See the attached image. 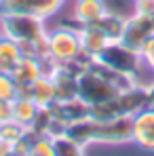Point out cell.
Masks as SVG:
<instances>
[{
  "mask_svg": "<svg viewBox=\"0 0 154 156\" xmlns=\"http://www.w3.org/2000/svg\"><path fill=\"white\" fill-rule=\"evenodd\" d=\"M47 40H49L47 57L57 66H72L82 57L78 27L74 23H59L55 27H49Z\"/></svg>",
  "mask_w": 154,
  "mask_h": 156,
  "instance_id": "cell-1",
  "label": "cell"
},
{
  "mask_svg": "<svg viewBox=\"0 0 154 156\" xmlns=\"http://www.w3.org/2000/svg\"><path fill=\"white\" fill-rule=\"evenodd\" d=\"M0 34L15 40L17 44H26V42H36L45 38L49 34V27L45 19L36 15L9 13V15H0Z\"/></svg>",
  "mask_w": 154,
  "mask_h": 156,
  "instance_id": "cell-2",
  "label": "cell"
},
{
  "mask_svg": "<svg viewBox=\"0 0 154 156\" xmlns=\"http://www.w3.org/2000/svg\"><path fill=\"white\" fill-rule=\"evenodd\" d=\"M118 91L112 84V80L108 74L93 61L89 68H84L82 72H78V97L89 105L103 104L112 97H116Z\"/></svg>",
  "mask_w": 154,
  "mask_h": 156,
  "instance_id": "cell-3",
  "label": "cell"
},
{
  "mask_svg": "<svg viewBox=\"0 0 154 156\" xmlns=\"http://www.w3.org/2000/svg\"><path fill=\"white\" fill-rule=\"evenodd\" d=\"M95 63L106 68V70H110V72H114V74H123V76L135 78L137 82H139V72L144 70L139 53L125 47L123 42H110L95 57Z\"/></svg>",
  "mask_w": 154,
  "mask_h": 156,
  "instance_id": "cell-4",
  "label": "cell"
},
{
  "mask_svg": "<svg viewBox=\"0 0 154 156\" xmlns=\"http://www.w3.org/2000/svg\"><path fill=\"white\" fill-rule=\"evenodd\" d=\"M131 144V116H118L112 120H95L93 146H125Z\"/></svg>",
  "mask_w": 154,
  "mask_h": 156,
  "instance_id": "cell-5",
  "label": "cell"
},
{
  "mask_svg": "<svg viewBox=\"0 0 154 156\" xmlns=\"http://www.w3.org/2000/svg\"><path fill=\"white\" fill-rule=\"evenodd\" d=\"M68 0H0V15L9 13H30L40 19L55 17Z\"/></svg>",
  "mask_w": 154,
  "mask_h": 156,
  "instance_id": "cell-6",
  "label": "cell"
},
{
  "mask_svg": "<svg viewBox=\"0 0 154 156\" xmlns=\"http://www.w3.org/2000/svg\"><path fill=\"white\" fill-rule=\"evenodd\" d=\"M131 144L144 152L154 154V108L146 105L131 116Z\"/></svg>",
  "mask_w": 154,
  "mask_h": 156,
  "instance_id": "cell-7",
  "label": "cell"
},
{
  "mask_svg": "<svg viewBox=\"0 0 154 156\" xmlns=\"http://www.w3.org/2000/svg\"><path fill=\"white\" fill-rule=\"evenodd\" d=\"M154 34V17L148 15H139V13H131L127 15V23H125V32L120 42L139 53V49L144 47V42Z\"/></svg>",
  "mask_w": 154,
  "mask_h": 156,
  "instance_id": "cell-8",
  "label": "cell"
},
{
  "mask_svg": "<svg viewBox=\"0 0 154 156\" xmlns=\"http://www.w3.org/2000/svg\"><path fill=\"white\" fill-rule=\"evenodd\" d=\"M110 11L108 0H72L70 17L76 27L93 26Z\"/></svg>",
  "mask_w": 154,
  "mask_h": 156,
  "instance_id": "cell-9",
  "label": "cell"
},
{
  "mask_svg": "<svg viewBox=\"0 0 154 156\" xmlns=\"http://www.w3.org/2000/svg\"><path fill=\"white\" fill-rule=\"evenodd\" d=\"M49 76L55 87L57 101H70L78 97V74L72 66H55Z\"/></svg>",
  "mask_w": 154,
  "mask_h": 156,
  "instance_id": "cell-10",
  "label": "cell"
},
{
  "mask_svg": "<svg viewBox=\"0 0 154 156\" xmlns=\"http://www.w3.org/2000/svg\"><path fill=\"white\" fill-rule=\"evenodd\" d=\"M78 38H80V49H82V55H87L89 59L95 61V57L110 44L108 36L103 34L99 27L95 26H82L78 27Z\"/></svg>",
  "mask_w": 154,
  "mask_h": 156,
  "instance_id": "cell-11",
  "label": "cell"
},
{
  "mask_svg": "<svg viewBox=\"0 0 154 156\" xmlns=\"http://www.w3.org/2000/svg\"><path fill=\"white\" fill-rule=\"evenodd\" d=\"M11 76L15 78L17 84H32L34 80L45 76V66L40 57H21L17 66L13 68Z\"/></svg>",
  "mask_w": 154,
  "mask_h": 156,
  "instance_id": "cell-12",
  "label": "cell"
},
{
  "mask_svg": "<svg viewBox=\"0 0 154 156\" xmlns=\"http://www.w3.org/2000/svg\"><path fill=\"white\" fill-rule=\"evenodd\" d=\"M51 108H53V112H55L63 122H68V125L91 116V105L84 104L80 97H74V99H70V101H55Z\"/></svg>",
  "mask_w": 154,
  "mask_h": 156,
  "instance_id": "cell-13",
  "label": "cell"
},
{
  "mask_svg": "<svg viewBox=\"0 0 154 156\" xmlns=\"http://www.w3.org/2000/svg\"><path fill=\"white\" fill-rule=\"evenodd\" d=\"M38 105L34 104L30 97H15L11 101V120L23 125L26 129H30L38 116Z\"/></svg>",
  "mask_w": 154,
  "mask_h": 156,
  "instance_id": "cell-14",
  "label": "cell"
},
{
  "mask_svg": "<svg viewBox=\"0 0 154 156\" xmlns=\"http://www.w3.org/2000/svg\"><path fill=\"white\" fill-rule=\"evenodd\" d=\"M125 23H127V15L118 13V11H108L102 19L95 23V26L102 30L103 34L108 36L110 42H120L123 38V32H125Z\"/></svg>",
  "mask_w": 154,
  "mask_h": 156,
  "instance_id": "cell-15",
  "label": "cell"
},
{
  "mask_svg": "<svg viewBox=\"0 0 154 156\" xmlns=\"http://www.w3.org/2000/svg\"><path fill=\"white\" fill-rule=\"evenodd\" d=\"M66 135L70 139H74L76 144H80L82 148H89V146H93V139H95V120L89 116L76 122H70L66 127Z\"/></svg>",
  "mask_w": 154,
  "mask_h": 156,
  "instance_id": "cell-16",
  "label": "cell"
},
{
  "mask_svg": "<svg viewBox=\"0 0 154 156\" xmlns=\"http://www.w3.org/2000/svg\"><path fill=\"white\" fill-rule=\"evenodd\" d=\"M21 57L23 55H21L19 44L0 34V74H11Z\"/></svg>",
  "mask_w": 154,
  "mask_h": 156,
  "instance_id": "cell-17",
  "label": "cell"
},
{
  "mask_svg": "<svg viewBox=\"0 0 154 156\" xmlns=\"http://www.w3.org/2000/svg\"><path fill=\"white\" fill-rule=\"evenodd\" d=\"M32 101L38 108H51L57 101L51 76H40L38 80L32 82Z\"/></svg>",
  "mask_w": 154,
  "mask_h": 156,
  "instance_id": "cell-18",
  "label": "cell"
},
{
  "mask_svg": "<svg viewBox=\"0 0 154 156\" xmlns=\"http://www.w3.org/2000/svg\"><path fill=\"white\" fill-rule=\"evenodd\" d=\"M53 141H55V156H84V152H87V148H82L68 135L53 137Z\"/></svg>",
  "mask_w": 154,
  "mask_h": 156,
  "instance_id": "cell-19",
  "label": "cell"
},
{
  "mask_svg": "<svg viewBox=\"0 0 154 156\" xmlns=\"http://www.w3.org/2000/svg\"><path fill=\"white\" fill-rule=\"evenodd\" d=\"M34 156H55V141L49 135H36L32 141V152Z\"/></svg>",
  "mask_w": 154,
  "mask_h": 156,
  "instance_id": "cell-20",
  "label": "cell"
},
{
  "mask_svg": "<svg viewBox=\"0 0 154 156\" xmlns=\"http://www.w3.org/2000/svg\"><path fill=\"white\" fill-rule=\"evenodd\" d=\"M27 135V129L23 125H19V122H15V120H6L4 125H2V133H0V137L2 139H6V141H13V144H17L19 139H23Z\"/></svg>",
  "mask_w": 154,
  "mask_h": 156,
  "instance_id": "cell-21",
  "label": "cell"
},
{
  "mask_svg": "<svg viewBox=\"0 0 154 156\" xmlns=\"http://www.w3.org/2000/svg\"><path fill=\"white\" fill-rule=\"evenodd\" d=\"M17 97V82L11 74H0V101H13Z\"/></svg>",
  "mask_w": 154,
  "mask_h": 156,
  "instance_id": "cell-22",
  "label": "cell"
},
{
  "mask_svg": "<svg viewBox=\"0 0 154 156\" xmlns=\"http://www.w3.org/2000/svg\"><path fill=\"white\" fill-rule=\"evenodd\" d=\"M139 57H141V66L144 70L154 74V34L144 42V47L139 49Z\"/></svg>",
  "mask_w": 154,
  "mask_h": 156,
  "instance_id": "cell-23",
  "label": "cell"
},
{
  "mask_svg": "<svg viewBox=\"0 0 154 156\" xmlns=\"http://www.w3.org/2000/svg\"><path fill=\"white\" fill-rule=\"evenodd\" d=\"M133 11L139 13V15L154 17V0H135L133 2Z\"/></svg>",
  "mask_w": 154,
  "mask_h": 156,
  "instance_id": "cell-24",
  "label": "cell"
},
{
  "mask_svg": "<svg viewBox=\"0 0 154 156\" xmlns=\"http://www.w3.org/2000/svg\"><path fill=\"white\" fill-rule=\"evenodd\" d=\"M0 156H17L15 154V144L0 137Z\"/></svg>",
  "mask_w": 154,
  "mask_h": 156,
  "instance_id": "cell-25",
  "label": "cell"
},
{
  "mask_svg": "<svg viewBox=\"0 0 154 156\" xmlns=\"http://www.w3.org/2000/svg\"><path fill=\"white\" fill-rule=\"evenodd\" d=\"M0 120H11V104L9 101H0Z\"/></svg>",
  "mask_w": 154,
  "mask_h": 156,
  "instance_id": "cell-26",
  "label": "cell"
},
{
  "mask_svg": "<svg viewBox=\"0 0 154 156\" xmlns=\"http://www.w3.org/2000/svg\"><path fill=\"white\" fill-rule=\"evenodd\" d=\"M146 89H148V105H152V108H154V80L146 87Z\"/></svg>",
  "mask_w": 154,
  "mask_h": 156,
  "instance_id": "cell-27",
  "label": "cell"
},
{
  "mask_svg": "<svg viewBox=\"0 0 154 156\" xmlns=\"http://www.w3.org/2000/svg\"><path fill=\"white\" fill-rule=\"evenodd\" d=\"M2 125H4V120H0V133H2Z\"/></svg>",
  "mask_w": 154,
  "mask_h": 156,
  "instance_id": "cell-28",
  "label": "cell"
},
{
  "mask_svg": "<svg viewBox=\"0 0 154 156\" xmlns=\"http://www.w3.org/2000/svg\"><path fill=\"white\" fill-rule=\"evenodd\" d=\"M27 156H34V154H27Z\"/></svg>",
  "mask_w": 154,
  "mask_h": 156,
  "instance_id": "cell-29",
  "label": "cell"
},
{
  "mask_svg": "<svg viewBox=\"0 0 154 156\" xmlns=\"http://www.w3.org/2000/svg\"><path fill=\"white\" fill-rule=\"evenodd\" d=\"M131 2H135V0H131Z\"/></svg>",
  "mask_w": 154,
  "mask_h": 156,
  "instance_id": "cell-30",
  "label": "cell"
}]
</instances>
